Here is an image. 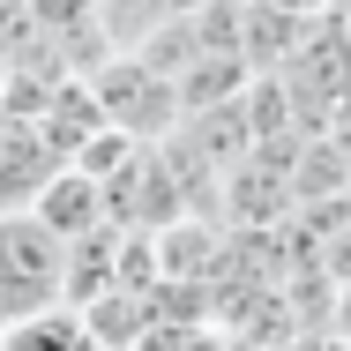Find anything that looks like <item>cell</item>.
Segmentation results:
<instances>
[{"label": "cell", "mask_w": 351, "mask_h": 351, "mask_svg": "<svg viewBox=\"0 0 351 351\" xmlns=\"http://www.w3.org/2000/svg\"><path fill=\"white\" fill-rule=\"evenodd\" d=\"M30 217L60 239V247H75V239H90V232H105V187L97 180H82V172H53V187L30 202Z\"/></svg>", "instance_id": "277c9868"}, {"label": "cell", "mask_w": 351, "mask_h": 351, "mask_svg": "<svg viewBox=\"0 0 351 351\" xmlns=\"http://www.w3.org/2000/svg\"><path fill=\"white\" fill-rule=\"evenodd\" d=\"M97 128H105V112H97V97H90V75H60L53 97H45V112H38V135L53 142V157L68 165Z\"/></svg>", "instance_id": "5b68a950"}, {"label": "cell", "mask_w": 351, "mask_h": 351, "mask_svg": "<svg viewBox=\"0 0 351 351\" xmlns=\"http://www.w3.org/2000/svg\"><path fill=\"white\" fill-rule=\"evenodd\" d=\"M322 8H329V15H351V0H322Z\"/></svg>", "instance_id": "ba28073f"}, {"label": "cell", "mask_w": 351, "mask_h": 351, "mask_svg": "<svg viewBox=\"0 0 351 351\" xmlns=\"http://www.w3.org/2000/svg\"><path fill=\"white\" fill-rule=\"evenodd\" d=\"M68 299V247L38 224V217H0V329L60 314Z\"/></svg>", "instance_id": "6da1fadb"}, {"label": "cell", "mask_w": 351, "mask_h": 351, "mask_svg": "<svg viewBox=\"0 0 351 351\" xmlns=\"http://www.w3.org/2000/svg\"><path fill=\"white\" fill-rule=\"evenodd\" d=\"M90 97H97V112H105V128H120L128 142H165L180 135V90L165 82V75H149L135 53H112L105 68L90 75Z\"/></svg>", "instance_id": "7a4b0ae2"}, {"label": "cell", "mask_w": 351, "mask_h": 351, "mask_svg": "<svg viewBox=\"0 0 351 351\" xmlns=\"http://www.w3.org/2000/svg\"><path fill=\"white\" fill-rule=\"evenodd\" d=\"M53 172H60L53 142L38 128H23V120H0V217H23L53 187Z\"/></svg>", "instance_id": "3957f363"}, {"label": "cell", "mask_w": 351, "mask_h": 351, "mask_svg": "<svg viewBox=\"0 0 351 351\" xmlns=\"http://www.w3.org/2000/svg\"><path fill=\"white\" fill-rule=\"evenodd\" d=\"M90 337L75 329V314H38V322H15L0 329V351H82Z\"/></svg>", "instance_id": "8992f818"}, {"label": "cell", "mask_w": 351, "mask_h": 351, "mask_svg": "<svg viewBox=\"0 0 351 351\" xmlns=\"http://www.w3.org/2000/svg\"><path fill=\"white\" fill-rule=\"evenodd\" d=\"M344 38H351V15H344Z\"/></svg>", "instance_id": "9c48e42d"}, {"label": "cell", "mask_w": 351, "mask_h": 351, "mask_svg": "<svg viewBox=\"0 0 351 351\" xmlns=\"http://www.w3.org/2000/svg\"><path fill=\"white\" fill-rule=\"evenodd\" d=\"M337 344H351V284H337Z\"/></svg>", "instance_id": "52a82bcc"}]
</instances>
